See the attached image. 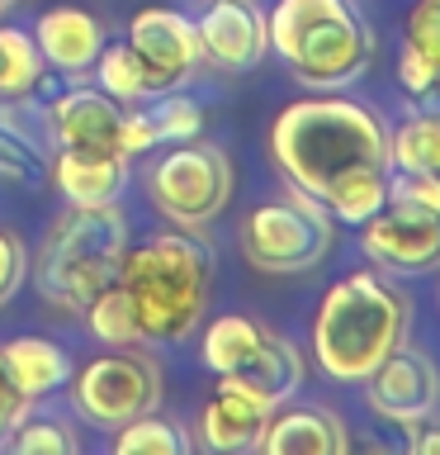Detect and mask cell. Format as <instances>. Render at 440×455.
Here are the masks:
<instances>
[{
	"label": "cell",
	"mask_w": 440,
	"mask_h": 455,
	"mask_svg": "<svg viewBox=\"0 0 440 455\" xmlns=\"http://www.w3.org/2000/svg\"><path fill=\"white\" fill-rule=\"evenodd\" d=\"M270 152L294 190L322 199L341 223L360 228L389 199V128L355 100L322 95L289 105L270 128Z\"/></svg>",
	"instance_id": "cell-1"
},
{
	"label": "cell",
	"mask_w": 440,
	"mask_h": 455,
	"mask_svg": "<svg viewBox=\"0 0 440 455\" xmlns=\"http://www.w3.org/2000/svg\"><path fill=\"white\" fill-rule=\"evenodd\" d=\"M407 337V299L374 270H355L322 294L312 323V355L322 375L341 384H365L374 365Z\"/></svg>",
	"instance_id": "cell-2"
},
{
	"label": "cell",
	"mask_w": 440,
	"mask_h": 455,
	"mask_svg": "<svg viewBox=\"0 0 440 455\" xmlns=\"http://www.w3.org/2000/svg\"><path fill=\"white\" fill-rule=\"evenodd\" d=\"M208 266L213 251L190 228L156 233L152 242L123 251L119 284L138 304L142 341H185L194 332L208 299Z\"/></svg>",
	"instance_id": "cell-3"
},
{
	"label": "cell",
	"mask_w": 440,
	"mask_h": 455,
	"mask_svg": "<svg viewBox=\"0 0 440 455\" xmlns=\"http://www.w3.org/2000/svg\"><path fill=\"white\" fill-rule=\"evenodd\" d=\"M265 43L279 52L294 81L326 91L369 67L374 38L350 0H279L265 20Z\"/></svg>",
	"instance_id": "cell-4"
},
{
	"label": "cell",
	"mask_w": 440,
	"mask_h": 455,
	"mask_svg": "<svg viewBox=\"0 0 440 455\" xmlns=\"http://www.w3.org/2000/svg\"><path fill=\"white\" fill-rule=\"evenodd\" d=\"M128 251V219L114 204H71L48 228L38 247V294L67 313H85V304L119 280Z\"/></svg>",
	"instance_id": "cell-5"
},
{
	"label": "cell",
	"mask_w": 440,
	"mask_h": 455,
	"mask_svg": "<svg viewBox=\"0 0 440 455\" xmlns=\"http://www.w3.org/2000/svg\"><path fill=\"white\" fill-rule=\"evenodd\" d=\"M332 247V213L308 190H294L284 199H270L241 223V251L255 270L270 275H294V270L318 266Z\"/></svg>",
	"instance_id": "cell-6"
},
{
	"label": "cell",
	"mask_w": 440,
	"mask_h": 455,
	"mask_svg": "<svg viewBox=\"0 0 440 455\" xmlns=\"http://www.w3.org/2000/svg\"><path fill=\"white\" fill-rule=\"evenodd\" d=\"M232 199V162L213 142H176L152 171V204L176 228H204Z\"/></svg>",
	"instance_id": "cell-7"
},
{
	"label": "cell",
	"mask_w": 440,
	"mask_h": 455,
	"mask_svg": "<svg viewBox=\"0 0 440 455\" xmlns=\"http://www.w3.org/2000/svg\"><path fill=\"white\" fill-rule=\"evenodd\" d=\"M71 403L95 427H123L161 403V379L147 355H133L128 347H114L71 379Z\"/></svg>",
	"instance_id": "cell-8"
},
{
	"label": "cell",
	"mask_w": 440,
	"mask_h": 455,
	"mask_svg": "<svg viewBox=\"0 0 440 455\" xmlns=\"http://www.w3.org/2000/svg\"><path fill=\"white\" fill-rule=\"evenodd\" d=\"M128 48H133L138 62H142L147 95L180 91V85L194 76L199 57H204L199 52L194 24L176 10H161V5H147V10L133 14V24H128Z\"/></svg>",
	"instance_id": "cell-9"
},
{
	"label": "cell",
	"mask_w": 440,
	"mask_h": 455,
	"mask_svg": "<svg viewBox=\"0 0 440 455\" xmlns=\"http://www.w3.org/2000/svg\"><path fill=\"white\" fill-rule=\"evenodd\" d=\"M365 251L369 261L389 270H436L440 266V213L412 199L389 195L374 219H365Z\"/></svg>",
	"instance_id": "cell-10"
},
{
	"label": "cell",
	"mask_w": 440,
	"mask_h": 455,
	"mask_svg": "<svg viewBox=\"0 0 440 455\" xmlns=\"http://www.w3.org/2000/svg\"><path fill=\"white\" fill-rule=\"evenodd\" d=\"M365 389H369V408L397 427L426 422L440 403V375H436L431 355H421L412 347H397L383 355L374 365V375L365 379Z\"/></svg>",
	"instance_id": "cell-11"
},
{
	"label": "cell",
	"mask_w": 440,
	"mask_h": 455,
	"mask_svg": "<svg viewBox=\"0 0 440 455\" xmlns=\"http://www.w3.org/2000/svg\"><path fill=\"white\" fill-rule=\"evenodd\" d=\"M199 52L227 71H251L270 52L265 43V14L251 0H213L194 24Z\"/></svg>",
	"instance_id": "cell-12"
},
{
	"label": "cell",
	"mask_w": 440,
	"mask_h": 455,
	"mask_svg": "<svg viewBox=\"0 0 440 455\" xmlns=\"http://www.w3.org/2000/svg\"><path fill=\"white\" fill-rule=\"evenodd\" d=\"M52 124H57V142L71 152H114L119 156V124H123V105L105 91L76 85V91L52 100Z\"/></svg>",
	"instance_id": "cell-13"
},
{
	"label": "cell",
	"mask_w": 440,
	"mask_h": 455,
	"mask_svg": "<svg viewBox=\"0 0 440 455\" xmlns=\"http://www.w3.org/2000/svg\"><path fill=\"white\" fill-rule=\"evenodd\" d=\"M34 43L43 52V62L67 71V76H85L95 67L99 48H105V28L90 10H76V5H57V10H43V20L34 28Z\"/></svg>",
	"instance_id": "cell-14"
},
{
	"label": "cell",
	"mask_w": 440,
	"mask_h": 455,
	"mask_svg": "<svg viewBox=\"0 0 440 455\" xmlns=\"http://www.w3.org/2000/svg\"><path fill=\"white\" fill-rule=\"evenodd\" d=\"M232 389L251 394L255 403H265L270 412H275L284 398H294V389L303 384V355H298L284 337L265 332V341L255 347V355L241 370H232V375H223Z\"/></svg>",
	"instance_id": "cell-15"
},
{
	"label": "cell",
	"mask_w": 440,
	"mask_h": 455,
	"mask_svg": "<svg viewBox=\"0 0 440 455\" xmlns=\"http://www.w3.org/2000/svg\"><path fill=\"white\" fill-rule=\"evenodd\" d=\"M350 446L346 427L332 408H294L265 422L261 451L265 455H341Z\"/></svg>",
	"instance_id": "cell-16"
},
{
	"label": "cell",
	"mask_w": 440,
	"mask_h": 455,
	"mask_svg": "<svg viewBox=\"0 0 440 455\" xmlns=\"http://www.w3.org/2000/svg\"><path fill=\"white\" fill-rule=\"evenodd\" d=\"M265 422H270V408L255 403L251 394L232 389L227 379H218V394L208 398L204 418H199V427H204V446L208 451H223V455L261 446Z\"/></svg>",
	"instance_id": "cell-17"
},
{
	"label": "cell",
	"mask_w": 440,
	"mask_h": 455,
	"mask_svg": "<svg viewBox=\"0 0 440 455\" xmlns=\"http://www.w3.org/2000/svg\"><path fill=\"white\" fill-rule=\"evenodd\" d=\"M52 180L71 204H114L128 185V162L114 152H71L57 148L52 156Z\"/></svg>",
	"instance_id": "cell-18"
},
{
	"label": "cell",
	"mask_w": 440,
	"mask_h": 455,
	"mask_svg": "<svg viewBox=\"0 0 440 455\" xmlns=\"http://www.w3.org/2000/svg\"><path fill=\"white\" fill-rule=\"evenodd\" d=\"M0 355H5V370L28 398H43V394L62 389V384L71 379L67 351L52 347L48 337H14L10 347H0Z\"/></svg>",
	"instance_id": "cell-19"
},
{
	"label": "cell",
	"mask_w": 440,
	"mask_h": 455,
	"mask_svg": "<svg viewBox=\"0 0 440 455\" xmlns=\"http://www.w3.org/2000/svg\"><path fill=\"white\" fill-rule=\"evenodd\" d=\"M389 162L393 171L440 176V105H421L397 124V133L389 138Z\"/></svg>",
	"instance_id": "cell-20"
},
{
	"label": "cell",
	"mask_w": 440,
	"mask_h": 455,
	"mask_svg": "<svg viewBox=\"0 0 440 455\" xmlns=\"http://www.w3.org/2000/svg\"><path fill=\"white\" fill-rule=\"evenodd\" d=\"M261 341H265V327L255 318H247V313H223L204 332V365L213 375H232V370H241L251 361Z\"/></svg>",
	"instance_id": "cell-21"
},
{
	"label": "cell",
	"mask_w": 440,
	"mask_h": 455,
	"mask_svg": "<svg viewBox=\"0 0 440 455\" xmlns=\"http://www.w3.org/2000/svg\"><path fill=\"white\" fill-rule=\"evenodd\" d=\"M0 128H5L10 138H20L34 156L43 162H52L57 156V124H52V105L48 100H38L34 91L24 95H0Z\"/></svg>",
	"instance_id": "cell-22"
},
{
	"label": "cell",
	"mask_w": 440,
	"mask_h": 455,
	"mask_svg": "<svg viewBox=\"0 0 440 455\" xmlns=\"http://www.w3.org/2000/svg\"><path fill=\"white\" fill-rule=\"evenodd\" d=\"M85 327H90V337L105 341V347H133V341H142L138 304H133V294H128L119 280L85 304Z\"/></svg>",
	"instance_id": "cell-23"
},
{
	"label": "cell",
	"mask_w": 440,
	"mask_h": 455,
	"mask_svg": "<svg viewBox=\"0 0 440 455\" xmlns=\"http://www.w3.org/2000/svg\"><path fill=\"white\" fill-rule=\"evenodd\" d=\"M43 85V52L24 28H0V95H24Z\"/></svg>",
	"instance_id": "cell-24"
},
{
	"label": "cell",
	"mask_w": 440,
	"mask_h": 455,
	"mask_svg": "<svg viewBox=\"0 0 440 455\" xmlns=\"http://www.w3.org/2000/svg\"><path fill=\"white\" fill-rule=\"evenodd\" d=\"M114 451L119 455H185L190 451V436H185L176 422L156 418V408H152V412H142V418L119 427Z\"/></svg>",
	"instance_id": "cell-25"
},
{
	"label": "cell",
	"mask_w": 440,
	"mask_h": 455,
	"mask_svg": "<svg viewBox=\"0 0 440 455\" xmlns=\"http://www.w3.org/2000/svg\"><path fill=\"white\" fill-rule=\"evenodd\" d=\"M95 76H99V91L114 95L119 105H133V100H147V81H142V62H138V52L128 48V43H105L95 57Z\"/></svg>",
	"instance_id": "cell-26"
},
{
	"label": "cell",
	"mask_w": 440,
	"mask_h": 455,
	"mask_svg": "<svg viewBox=\"0 0 440 455\" xmlns=\"http://www.w3.org/2000/svg\"><path fill=\"white\" fill-rule=\"evenodd\" d=\"M147 114H152L156 142H190V138H199V128H204V105H199L194 95H180V91H166Z\"/></svg>",
	"instance_id": "cell-27"
},
{
	"label": "cell",
	"mask_w": 440,
	"mask_h": 455,
	"mask_svg": "<svg viewBox=\"0 0 440 455\" xmlns=\"http://www.w3.org/2000/svg\"><path fill=\"white\" fill-rule=\"evenodd\" d=\"M10 451H20V455H76V432H71L67 422H20L10 432Z\"/></svg>",
	"instance_id": "cell-28"
},
{
	"label": "cell",
	"mask_w": 440,
	"mask_h": 455,
	"mask_svg": "<svg viewBox=\"0 0 440 455\" xmlns=\"http://www.w3.org/2000/svg\"><path fill=\"white\" fill-rule=\"evenodd\" d=\"M397 81H403V91L412 100H421V105H440V62H431L426 52H417L407 43L403 57H397Z\"/></svg>",
	"instance_id": "cell-29"
},
{
	"label": "cell",
	"mask_w": 440,
	"mask_h": 455,
	"mask_svg": "<svg viewBox=\"0 0 440 455\" xmlns=\"http://www.w3.org/2000/svg\"><path fill=\"white\" fill-rule=\"evenodd\" d=\"M43 176H48V162L34 156L20 138H10L5 128H0V180H10V185H38Z\"/></svg>",
	"instance_id": "cell-30"
},
{
	"label": "cell",
	"mask_w": 440,
	"mask_h": 455,
	"mask_svg": "<svg viewBox=\"0 0 440 455\" xmlns=\"http://www.w3.org/2000/svg\"><path fill=\"white\" fill-rule=\"evenodd\" d=\"M407 43L417 52H426L431 62H440V0H421L407 20Z\"/></svg>",
	"instance_id": "cell-31"
},
{
	"label": "cell",
	"mask_w": 440,
	"mask_h": 455,
	"mask_svg": "<svg viewBox=\"0 0 440 455\" xmlns=\"http://www.w3.org/2000/svg\"><path fill=\"white\" fill-rule=\"evenodd\" d=\"M28 275V251L14 233H0V304H10L20 294V284Z\"/></svg>",
	"instance_id": "cell-32"
},
{
	"label": "cell",
	"mask_w": 440,
	"mask_h": 455,
	"mask_svg": "<svg viewBox=\"0 0 440 455\" xmlns=\"http://www.w3.org/2000/svg\"><path fill=\"white\" fill-rule=\"evenodd\" d=\"M389 195L412 199V204H426L440 213V176H421V171H397L389 180Z\"/></svg>",
	"instance_id": "cell-33"
},
{
	"label": "cell",
	"mask_w": 440,
	"mask_h": 455,
	"mask_svg": "<svg viewBox=\"0 0 440 455\" xmlns=\"http://www.w3.org/2000/svg\"><path fill=\"white\" fill-rule=\"evenodd\" d=\"M28 403H34V398L14 384V375L5 370V355H0V436H10L14 427L28 418Z\"/></svg>",
	"instance_id": "cell-34"
},
{
	"label": "cell",
	"mask_w": 440,
	"mask_h": 455,
	"mask_svg": "<svg viewBox=\"0 0 440 455\" xmlns=\"http://www.w3.org/2000/svg\"><path fill=\"white\" fill-rule=\"evenodd\" d=\"M147 148H156L152 114H147V109H138V114H123V124H119V156L128 162V156H138V152H147Z\"/></svg>",
	"instance_id": "cell-35"
},
{
	"label": "cell",
	"mask_w": 440,
	"mask_h": 455,
	"mask_svg": "<svg viewBox=\"0 0 440 455\" xmlns=\"http://www.w3.org/2000/svg\"><path fill=\"white\" fill-rule=\"evenodd\" d=\"M412 451H417V455H440V427H421L417 422V432H412Z\"/></svg>",
	"instance_id": "cell-36"
},
{
	"label": "cell",
	"mask_w": 440,
	"mask_h": 455,
	"mask_svg": "<svg viewBox=\"0 0 440 455\" xmlns=\"http://www.w3.org/2000/svg\"><path fill=\"white\" fill-rule=\"evenodd\" d=\"M10 5H14V0H0V14H5V10H10Z\"/></svg>",
	"instance_id": "cell-37"
}]
</instances>
